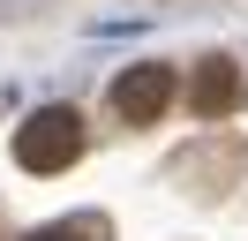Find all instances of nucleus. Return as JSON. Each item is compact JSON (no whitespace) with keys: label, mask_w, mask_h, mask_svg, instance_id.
<instances>
[{"label":"nucleus","mask_w":248,"mask_h":241,"mask_svg":"<svg viewBox=\"0 0 248 241\" xmlns=\"http://www.w3.org/2000/svg\"><path fill=\"white\" fill-rule=\"evenodd\" d=\"M188 105H196L203 120H218V113H233V105H241V68H233L226 53H211L196 68V83H188Z\"/></svg>","instance_id":"obj_3"},{"label":"nucleus","mask_w":248,"mask_h":241,"mask_svg":"<svg viewBox=\"0 0 248 241\" xmlns=\"http://www.w3.org/2000/svg\"><path fill=\"white\" fill-rule=\"evenodd\" d=\"M31 241H106V226L98 219H61V226H38Z\"/></svg>","instance_id":"obj_4"},{"label":"nucleus","mask_w":248,"mask_h":241,"mask_svg":"<svg viewBox=\"0 0 248 241\" xmlns=\"http://www.w3.org/2000/svg\"><path fill=\"white\" fill-rule=\"evenodd\" d=\"M83 158V113L76 105H38L16 128V166L23 173H68Z\"/></svg>","instance_id":"obj_1"},{"label":"nucleus","mask_w":248,"mask_h":241,"mask_svg":"<svg viewBox=\"0 0 248 241\" xmlns=\"http://www.w3.org/2000/svg\"><path fill=\"white\" fill-rule=\"evenodd\" d=\"M166 105H173V68H158V60H143V68H128L121 83H113V113H121L128 128H151Z\"/></svg>","instance_id":"obj_2"}]
</instances>
